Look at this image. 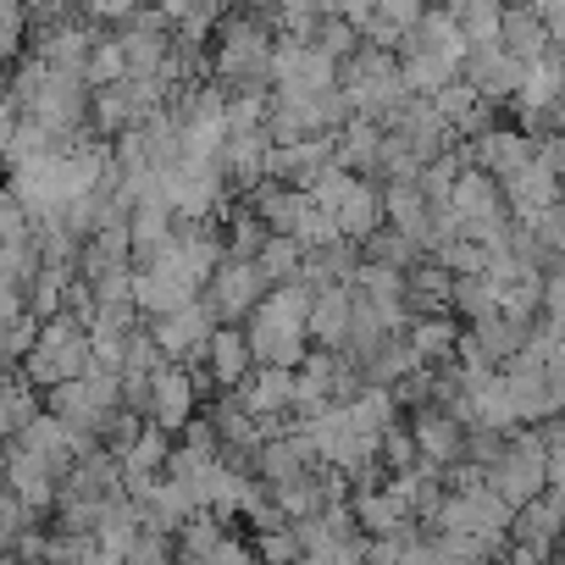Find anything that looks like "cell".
Here are the masks:
<instances>
[{
	"label": "cell",
	"instance_id": "30bf717a",
	"mask_svg": "<svg viewBox=\"0 0 565 565\" xmlns=\"http://www.w3.org/2000/svg\"><path fill=\"white\" fill-rule=\"evenodd\" d=\"M510 62H521V67H532L543 51H554L548 45V34L537 29V18H532V7H499V40H493Z\"/></svg>",
	"mask_w": 565,
	"mask_h": 565
},
{
	"label": "cell",
	"instance_id": "603a6c76",
	"mask_svg": "<svg viewBox=\"0 0 565 565\" xmlns=\"http://www.w3.org/2000/svg\"><path fill=\"white\" fill-rule=\"evenodd\" d=\"M0 189H7V172H0Z\"/></svg>",
	"mask_w": 565,
	"mask_h": 565
},
{
	"label": "cell",
	"instance_id": "5bb4252c",
	"mask_svg": "<svg viewBox=\"0 0 565 565\" xmlns=\"http://www.w3.org/2000/svg\"><path fill=\"white\" fill-rule=\"evenodd\" d=\"M422 361L411 355V344H405V333H394V339H383L366 361H361V383L366 388H394L399 377H411Z\"/></svg>",
	"mask_w": 565,
	"mask_h": 565
},
{
	"label": "cell",
	"instance_id": "4fadbf2b",
	"mask_svg": "<svg viewBox=\"0 0 565 565\" xmlns=\"http://www.w3.org/2000/svg\"><path fill=\"white\" fill-rule=\"evenodd\" d=\"M510 543H537V548H554L559 543V488H543L532 504H521L510 515Z\"/></svg>",
	"mask_w": 565,
	"mask_h": 565
},
{
	"label": "cell",
	"instance_id": "9c48e42d",
	"mask_svg": "<svg viewBox=\"0 0 565 565\" xmlns=\"http://www.w3.org/2000/svg\"><path fill=\"white\" fill-rule=\"evenodd\" d=\"M377 194H383V227H394L405 244H427V200H422V189L416 183H377Z\"/></svg>",
	"mask_w": 565,
	"mask_h": 565
},
{
	"label": "cell",
	"instance_id": "7c38bea8",
	"mask_svg": "<svg viewBox=\"0 0 565 565\" xmlns=\"http://www.w3.org/2000/svg\"><path fill=\"white\" fill-rule=\"evenodd\" d=\"M405 344H411V355L422 361V366H449L455 361V344H460V322L455 317H411V328H405Z\"/></svg>",
	"mask_w": 565,
	"mask_h": 565
},
{
	"label": "cell",
	"instance_id": "44dd1931",
	"mask_svg": "<svg viewBox=\"0 0 565 565\" xmlns=\"http://www.w3.org/2000/svg\"><path fill=\"white\" fill-rule=\"evenodd\" d=\"M12 444V427H7V416H0V449H7Z\"/></svg>",
	"mask_w": 565,
	"mask_h": 565
},
{
	"label": "cell",
	"instance_id": "5b68a950",
	"mask_svg": "<svg viewBox=\"0 0 565 565\" xmlns=\"http://www.w3.org/2000/svg\"><path fill=\"white\" fill-rule=\"evenodd\" d=\"M249 372H255V361H249L244 328H211V339H205L200 361L189 366V377H194V388H200V394H205V388L233 394V388H238Z\"/></svg>",
	"mask_w": 565,
	"mask_h": 565
},
{
	"label": "cell",
	"instance_id": "ba28073f",
	"mask_svg": "<svg viewBox=\"0 0 565 565\" xmlns=\"http://www.w3.org/2000/svg\"><path fill=\"white\" fill-rule=\"evenodd\" d=\"M405 433H411V444H416V460H422V466H433V471L460 466L466 427H460V422H449L444 411H416V416L405 422Z\"/></svg>",
	"mask_w": 565,
	"mask_h": 565
},
{
	"label": "cell",
	"instance_id": "ffe728a7",
	"mask_svg": "<svg viewBox=\"0 0 565 565\" xmlns=\"http://www.w3.org/2000/svg\"><path fill=\"white\" fill-rule=\"evenodd\" d=\"M29 238V211L0 189V244H23Z\"/></svg>",
	"mask_w": 565,
	"mask_h": 565
},
{
	"label": "cell",
	"instance_id": "8992f818",
	"mask_svg": "<svg viewBox=\"0 0 565 565\" xmlns=\"http://www.w3.org/2000/svg\"><path fill=\"white\" fill-rule=\"evenodd\" d=\"M12 444H18L23 455H34V460H40V466H45L56 482H62V477H67V471L84 460V455H95V449H100L95 438H78L73 427H62V422H56V416H45V411H40V416H34V422H29V427L12 438Z\"/></svg>",
	"mask_w": 565,
	"mask_h": 565
},
{
	"label": "cell",
	"instance_id": "ac0fdd59",
	"mask_svg": "<svg viewBox=\"0 0 565 565\" xmlns=\"http://www.w3.org/2000/svg\"><path fill=\"white\" fill-rule=\"evenodd\" d=\"M29 56V12L23 7H0V73Z\"/></svg>",
	"mask_w": 565,
	"mask_h": 565
},
{
	"label": "cell",
	"instance_id": "52a82bcc",
	"mask_svg": "<svg viewBox=\"0 0 565 565\" xmlns=\"http://www.w3.org/2000/svg\"><path fill=\"white\" fill-rule=\"evenodd\" d=\"M211 311L194 300V306H183V311H172V317H156V322H145V333H150V344H156V355L161 361H172V366H194L200 361V350H205V339H211Z\"/></svg>",
	"mask_w": 565,
	"mask_h": 565
},
{
	"label": "cell",
	"instance_id": "7a4b0ae2",
	"mask_svg": "<svg viewBox=\"0 0 565 565\" xmlns=\"http://www.w3.org/2000/svg\"><path fill=\"white\" fill-rule=\"evenodd\" d=\"M18 377H23L34 394H51V388H62V383L89 377V339H84L67 317L40 322V339H34V350L18 361Z\"/></svg>",
	"mask_w": 565,
	"mask_h": 565
},
{
	"label": "cell",
	"instance_id": "8fae6325",
	"mask_svg": "<svg viewBox=\"0 0 565 565\" xmlns=\"http://www.w3.org/2000/svg\"><path fill=\"white\" fill-rule=\"evenodd\" d=\"M333 227H339V238L344 244H366L377 227H383V194H377V183H361L355 178V189L339 200V211H333Z\"/></svg>",
	"mask_w": 565,
	"mask_h": 565
},
{
	"label": "cell",
	"instance_id": "277c9868",
	"mask_svg": "<svg viewBox=\"0 0 565 565\" xmlns=\"http://www.w3.org/2000/svg\"><path fill=\"white\" fill-rule=\"evenodd\" d=\"M194 416H200V388H194L189 366L161 361V366L150 372V411H145V422H150L156 433L178 438V433H183Z\"/></svg>",
	"mask_w": 565,
	"mask_h": 565
},
{
	"label": "cell",
	"instance_id": "7402d4cb",
	"mask_svg": "<svg viewBox=\"0 0 565 565\" xmlns=\"http://www.w3.org/2000/svg\"><path fill=\"white\" fill-rule=\"evenodd\" d=\"M0 565H23V559H12V554H0Z\"/></svg>",
	"mask_w": 565,
	"mask_h": 565
},
{
	"label": "cell",
	"instance_id": "3957f363",
	"mask_svg": "<svg viewBox=\"0 0 565 565\" xmlns=\"http://www.w3.org/2000/svg\"><path fill=\"white\" fill-rule=\"evenodd\" d=\"M260 295H266V282L249 260H222L211 271V282L200 289V306L211 311L216 328H244V317L260 306Z\"/></svg>",
	"mask_w": 565,
	"mask_h": 565
},
{
	"label": "cell",
	"instance_id": "2e32d148",
	"mask_svg": "<svg viewBox=\"0 0 565 565\" xmlns=\"http://www.w3.org/2000/svg\"><path fill=\"white\" fill-rule=\"evenodd\" d=\"M449 18H455L466 51H482V45L499 40V7L493 0H466V7H449Z\"/></svg>",
	"mask_w": 565,
	"mask_h": 565
},
{
	"label": "cell",
	"instance_id": "9a60e30c",
	"mask_svg": "<svg viewBox=\"0 0 565 565\" xmlns=\"http://www.w3.org/2000/svg\"><path fill=\"white\" fill-rule=\"evenodd\" d=\"M300 260H306V249L295 244V238H277V233H266V244L255 249V271H260V282L266 289H282V282H300Z\"/></svg>",
	"mask_w": 565,
	"mask_h": 565
},
{
	"label": "cell",
	"instance_id": "e0dca14e",
	"mask_svg": "<svg viewBox=\"0 0 565 565\" xmlns=\"http://www.w3.org/2000/svg\"><path fill=\"white\" fill-rule=\"evenodd\" d=\"M355 249H361V260H366V266H388V271H411V266L422 260V249H416V244H405L394 227H377V233H372L366 244H355Z\"/></svg>",
	"mask_w": 565,
	"mask_h": 565
},
{
	"label": "cell",
	"instance_id": "d6986e66",
	"mask_svg": "<svg viewBox=\"0 0 565 565\" xmlns=\"http://www.w3.org/2000/svg\"><path fill=\"white\" fill-rule=\"evenodd\" d=\"M172 559H178V543H172V537L139 532V543H134V554H128L122 565H172Z\"/></svg>",
	"mask_w": 565,
	"mask_h": 565
},
{
	"label": "cell",
	"instance_id": "6da1fadb",
	"mask_svg": "<svg viewBox=\"0 0 565 565\" xmlns=\"http://www.w3.org/2000/svg\"><path fill=\"white\" fill-rule=\"evenodd\" d=\"M311 289L306 282H282V289H266L260 306L244 317V344L255 366H277V372H295L311 350L306 339V317H311Z\"/></svg>",
	"mask_w": 565,
	"mask_h": 565
}]
</instances>
